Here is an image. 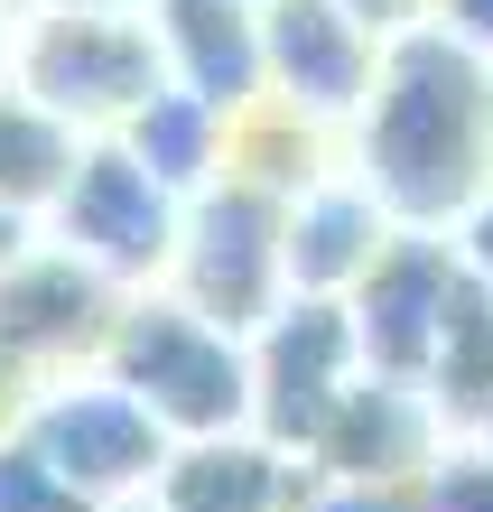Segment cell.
I'll use <instances>...</instances> for the list:
<instances>
[{
  "label": "cell",
  "instance_id": "obj_1",
  "mask_svg": "<svg viewBox=\"0 0 493 512\" xmlns=\"http://www.w3.org/2000/svg\"><path fill=\"white\" fill-rule=\"evenodd\" d=\"M345 168L400 233H456V215L493 187V66L438 19L400 28L382 47L373 103L345 131Z\"/></svg>",
  "mask_w": 493,
  "mask_h": 512
},
{
  "label": "cell",
  "instance_id": "obj_2",
  "mask_svg": "<svg viewBox=\"0 0 493 512\" xmlns=\"http://www.w3.org/2000/svg\"><path fill=\"white\" fill-rule=\"evenodd\" d=\"M94 364L159 419L177 447L252 438V336H224L168 289H131Z\"/></svg>",
  "mask_w": 493,
  "mask_h": 512
},
{
  "label": "cell",
  "instance_id": "obj_3",
  "mask_svg": "<svg viewBox=\"0 0 493 512\" xmlns=\"http://www.w3.org/2000/svg\"><path fill=\"white\" fill-rule=\"evenodd\" d=\"M0 75H10L38 112H56L75 140L131 131L149 112V94H168L149 10L140 19H112V10H19Z\"/></svg>",
  "mask_w": 493,
  "mask_h": 512
},
{
  "label": "cell",
  "instance_id": "obj_4",
  "mask_svg": "<svg viewBox=\"0 0 493 512\" xmlns=\"http://www.w3.org/2000/svg\"><path fill=\"white\" fill-rule=\"evenodd\" d=\"M10 438H28V457H38L66 494H84L94 512L149 503V494H159V475H168V457H177V438H168L103 364L38 373V382H28V401H19V429H10Z\"/></svg>",
  "mask_w": 493,
  "mask_h": 512
},
{
  "label": "cell",
  "instance_id": "obj_5",
  "mask_svg": "<svg viewBox=\"0 0 493 512\" xmlns=\"http://www.w3.org/2000/svg\"><path fill=\"white\" fill-rule=\"evenodd\" d=\"M280 205L270 187L214 177L205 196H187L177 215V252H168V298H187L196 317H214L224 336H261L289 308V261H280Z\"/></svg>",
  "mask_w": 493,
  "mask_h": 512
},
{
  "label": "cell",
  "instance_id": "obj_6",
  "mask_svg": "<svg viewBox=\"0 0 493 512\" xmlns=\"http://www.w3.org/2000/svg\"><path fill=\"white\" fill-rule=\"evenodd\" d=\"M177 215H187V196H168L121 140H84V159H75L66 187H56V205L38 215V233L56 252H75L84 270H103V280L131 298V289L168 280Z\"/></svg>",
  "mask_w": 493,
  "mask_h": 512
},
{
  "label": "cell",
  "instance_id": "obj_7",
  "mask_svg": "<svg viewBox=\"0 0 493 512\" xmlns=\"http://www.w3.org/2000/svg\"><path fill=\"white\" fill-rule=\"evenodd\" d=\"M373 373L354 336L345 298H289L280 317L252 336V438L307 466V447L326 438V419L345 410V391Z\"/></svg>",
  "mask_w": 493,
  "mask_h": 512
},
{
  "label": "cell",
  "instance_id": "obj_8",
  "mask_svg": "<svg viewBox=\"0 0 493 512\" xmlns=\"http://www.w3.org/2000/svg\"><path fill=\"white\" fill-rule=\"evenodd\" d=\"M382 47L391 38H373V28L354 10H335V0H261V94L307 112V122L335 131V140L373 103Z\"/></svg>",
  "mask_w": 493,
  "mask_h": 512
},
{
  "label": "cell",
  "instance_id": "obj_9",
  "mask_svg": "<svg viewBox=\"0 0 493 512\" xmlns=\"http://www.w3.org/2000/svg\"><path fill=\"white\" fill-rule=\"evenodd\" d=\"M121 317V289L103 270H84L75 252H56L47 233L0 261V354L19 373H66V364H94L103 336Z\"/></svg>",
  "mask_w": 493,
  "mask_h": 512
},
{
  "label": "cell",
  "instance_id": "obj_10",
  "mask_svg": "<svg viewBox=\"0 0 493 512\" xmlns=\"http://www.w3.org/2000/svg\"><path fill=\"white\" fill-rule=\"evenodd\" d=\"M391 215L382 196L363 187V177L335 159L326 177H307V187L280 205V261H289V298H354L363 270L391 252Z\"/></svg>",
  "mask_w": 493,
  "mask_h": 512
},
{
  "label": "cell",
  "instance_id": "obj_11",
  "mask_svg": "<svg viewBox=\"0 0 493 512\" xmlns=\"http://www.w3.org/2000/svg\"><path fill=\"white\" fill-rule=\"evenodd\" d=\"M149 38L177 94L214 103L233 122L242 103H261V10L252 0H149Z\"/></svg>",
  "mask_w": 493,
  "mask_h": 512
},
{
  "label": "cell",
  "instance_id": "obj_12",
  "mask_svg": "<svg viewBox=\"0 0 493 512\" xmlns=\"http://www.w3.org/2000/svg\"><path fill=\"white\" fill-rule=\"evenodd\" d=\"M75 159H84V140L56 122V112H38L10 75H0V215L38 224L47 205H56V187L75 177Z\"/></svg>",
  "mask_w": 493,
  "mask_h": 512
},
{
  "label": "cell",
  "instance_id": "obj_13",
  "mask_svg": "<svg viewBox=\"0 0 493 512\" xmlns=\"http://www.w3.org/2000/svg\"><path fill=\"white\" fill-rule=\"evenodd\" d=\"M112 140L131 149L168 196H205L214 177H224V112L196 103V94H177V84H168V94H149V112H140L131 131H112Z\"/></svg>",
  "mask_w": 493,
  "mask_h": 512
},
{
  "label": "cell",
  "instance_id": "obj_14",
  "mask_svg": "<svg viewBox=\"0 0 493 512\" xmlns=\"http://www.w3.org/2000/svg\"><path fill=\"white\" fill-rule=\"evenodd\" d=\"M419 512H493V447L484 438H447L438 466L419 475Z\"/></svg>",
  "mask_w": 493,
  "mask_h": 512
},
{
  "label": "cell",
  "instance_id": "obj_15",
  "mask_svg": "<svg viewBox=\"0 0 493 512\" xmlns=\"http://www.w3.org/2000/svg\"><path fill=\"white\" fill-rule=\"evenodd\" d=\"M289 512H419V494H410V485H345V475H317V466H298Z\"/></svg>",
  "mask_w": 493,
  "mask_h": 512
},
{
  "label": "cell",
  "instance_id": "obj_16",
  "mask_svg": "<svg viewBox=\"0 0 493 512\" xmlns=\"http://www.w3.org/2000/svg\"><path fill=\"white\" fill-rule=\"evenodd\" d=\"M335 10H354L373 38H400V28H428V19H438V0H335Z\"/></svg>",
  "mask_w": 493,
  "mask_h": 512
},
{
  "label": "cell",
  "instance_id": "obj_17",
  "mask_svg": "<svg viewBox=\"0 0 493 512\" xmlns=\"http://www.w3.org/2000/svg\"><path fill=\"white\" fill-rule=\"evenodd\" d=\"M438 28L456 47H475L484 66H493V0H438Z\"/></svg>",
  "mask_w": 493,
  "mask_h": 512
},
{
  "label": "cell",
  "instance_id": "obj_18",
  "mask_svg": "<svg viewBox=\"0 0 493 512\" xmlns=\"http://www.w3.org/2000/svg\"><path fill=\"white\" fill-rule=\"evenodd\" d=\"M19 10H112V19H140L149 0H19Z\"/></svg>",
  "mask_w": 493,
  "mask_h": 512
},
{
  "label": "cell",
  "instance_id": "obj_19",
  "mask_svg": "<svg viewBox=\"0 0 493 512\" xmlns=\"http://www.w3.org/2000/svg\"><path fill=\"white\" fill-rule=\"evenodd\" d=\"M10 28H19V0H0V56H10Z\"/></svg>",
  "mask_w": 493,
  "mask_h": 512
},
{
  "label": "cell",
  "instance_id": "obj_20",
  "mask_svg": "<svg viewBox=\"0 0 493 512\" xmlns=\"http://www.w3.org/2000/svg\"><path fill=\"white\" fill-rule=\"evenodd\" d=\"M252 10H261V0H252Z\"/></svg>",
  "mask_w": 493,
  "mask_h": 512
}]
</instances>
